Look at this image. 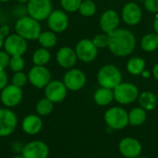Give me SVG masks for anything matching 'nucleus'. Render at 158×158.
I'll return each instance as SVG.
<instances>
[{
  "label": "nucleus",
  "mask_w": 158,
  "mask_h": 158,
  "mask_svg": "<svg viewBox=\"0 0 158 158\" xmlns=\"http://www.w3.org/2000/svg\"><path fill=\"white\" fill-rule=\"evenodd\" d=\"M136 158H149V157H147V156H139L138 157H136Z\"/></svg>",
  "instance_id": "a18cd8bd"
},
{
  "label": "nucleus",
  "mask_w": 158,
  "mask_h": 158,
  "mask_svg": "<svg viewBox=\"0 0 158 158\" xmlns=\"http://www.w3.org/2000/svg\"><path fill=\"white\" fill-rule=\"evenodd\" d=\"M0 33H2L5 37H6L7 35H9L8 34L9 33V28H8V26H6V25L2 26L1 29H0Z\"/></svg>",
  "instance_id": "e433bc0d"
},
{
  "label": "nucleus",
  "mask_w": 158,
  "mask_h": 158,
  "mask_svg": "<svg viewBox=\"0 0 158 158\" xmlns=\"http://www.w3.org/2000/svg\"><path fill=\"white\" fill-rule=\"evenodd\" d=\"M91 1H94V0H91Z\"/></svg>",
  "instance_id": "8fccbe9b"
},
{
  "label": "nucleus",
  "mask_w": 158,
  "mask_h": 158,
  "mask_svg": "<svg viewBox=\"0 0 158 158\" xmlns=\"http://www.w3.org/2000/svg\"><path fill=\"white\" fill-rule=\"evenodd\" d=\"M142 75H143V78H146V79H147V78H149V77H150V75H151V74H150V72H149L148 70L144 69V70L143 71Z\"/></svg>",
  "instance_id": "a19ab883"
},
{
  "label": "nucleus",
  "mask_w": 158,
  "mask_h": 158,
  "mask_svg": "<svg viewBox=\"0 0 158 158\" xmlns=\"http://www.w3.org/2000/svg\"><path fill=\"white\" fill-rule=\"evenodd\" d=\"M120 22V17L114 9H107L105 11L99 19L100 29L104 33L109 34L118 28Z\"/></svg>",
  "instance_id": "a211bd4d"
},
{
  "label": "nucleus",
  "mask_w": 158,
  "mask_h": 158,
  "mask_svg": "<svg viewBox=\"0 0 158 158\" xmlns=\"http://www.w3.org/2000/svg\"><path fill=\"white\" fill-rule=\"evenodd\" d=\"M0 108H1V107H0Z\"/></svg>",
  "instance_id": "3c124183"
},
{
  "label": "nucleus",
  "mask_w": 158,
  "mask_h": 158,
  "mask_svg": "<svg viewBox=\"0 0 158 158\" xmlns=\"http://www.w3.org/2000/svg\"><path fill=\"white\" fill-rule=\"evenodd\" d=\"M47 24L50 31L59 33L65 31L69 24V19L65 11L60 9H56L51 12L47 18Z\"/></svg>",
  "instance_id": "dca6fc26"
},
{
  "label": "nucleus",
  "mask_w": 158,
  "mask_h": 158,
  "mask_svg": "<svg viewBox=\"0 0 158 158\" xmlns=\"http://www.w3.org/2000/svg\"><path fill=\"white\" fill-rule=\"evenodd\" d=\"M143 18L142 8L135 2H129L124 5L121 10V19L129 26L137 25Z\"/></svg>",
  "instance_id": "f3484780"
},
{
  "label": "nucleus",
  "mask_w": 158,
  "mask_h": 158,
  "mask_svg": "<svg viewBox=\"0 0 158 158\" xmlns=\"http://www.w3.org/2000/svg\"><path fill=\"white\" fill-rule=\"evenodd\" d=\"M97 81L101 87L114 90L122 82V73L117 66L107 64L98 70Z\"/></svg>",
  "instance_id": "20e7f679"
},
{
  "label": "nucleus",
  "mask_w": 158,
  "mask_h": 158,
  "mask_svg": "<svg viewBox=\"0 0 158 158\" xmlns=\"http://www.w3.org/2000/svg\"><path fill=\"white\" fill-rule=\"evenodd\" d=\"M74 50L77 58L84 63L93 62L98 54V48L94 45L93 40L90 39H82L79 41Z\"/></svg>",
  "instance_id": "0eeeda50"
},
{
  "label": "nucleus",
  "mask_w": 158,
  "mask_h": 158,
  "mask_svg": "<svg viewBox=\"0 0 158 158\" xmlns=\"http://www.w3.org/2000/svg\"><path fill=\"white\" fill-rule=\"evenodd\" d=\"M152 73H153V76H154V78L156 80L158 81V63L157 64H156L155 65V67L153 68V71H152Z\"/></svg>",
  "instance_id": "4c0bfd02"
},
{
  "label": "nucleus",
  "mask_w": 158,
  "mask_h": 158,
  "mask_svg": "<svg viewBox=\"0 0 158 158\" xmlns=\"http://www.w3.org/2000/svg\"><path fill=\"white\" fill-rule=\"evenodd\" d=\"M19 3H22V4H24V3H28L30 0H17Z\"/></svg>",
  "instance_id": "79ce46f5"
},
{
  "label": "nucleus",
  "mask_w": 158,
  "mask_h": 158,
  "mask_svg": "<svg viewBox=\"0 0 158 158\" xmlns=\"http://www.w3.org/2000/svg\"><path fill=\"white\" fill-rule=\"evenodd\" d=\"M51 59V54L48 49L41 47L34 51L32 55V62L35 66H45Z\"/></svg>",
  "instance_id": "bb28decb"
},
{
  "label": "nucleus",
  "mask_w": 158,
  "mask_h": 158,
  "mask_svg": "<svg viewBox=\"0 0 158 158\" xmlns=\"http://www.w3.org/2000/svg\"><path fill=\"white\" fill-rule=\"evenodd\" d=\"M12 158H23V156L20 155V156H13Z\"/></svg>",
  "instance_id": "37998d69"
},
{
  "label": "nucleus",
  "mask_w": 158,
  "mask_h": 158,
  "mask_svg": "<svg viewBox=\"0 0 158 158\" xmlns=\"http://www.w3.org/2000/svg\"><path fill=\"white\" fill-rule=\"evenodd\" d=\"M10 0H0L1 3H6V2H9Z\"/></svg>",
  "instance_id": "c03bdc74"
},
{
  "label": "nucleus",
  "mask_w": 158,
  "mask_h": 158,
  "mask_svg": "<svg viewBox=\"0 0 158 158\" xmlns=\"http://www.w3.org/2000/svg\"><path fill=\"white\" fill-rule=\"evenodd\" d=\"M81 2L82 0H60V5L65 11L75 12L79 11Z\"/></svg>",
  "instance_id": "7c9ffc66"
},
{
  "label": "nucleus",
  "mask_w": 158,
  "mask_h": 158,
  "mask_svg": "<svg viewBox=\"0 0 158 158\" xmlns=\"http://www.w3.org/2000/svg\"><path fill=\"white\" fill-rule=\"evenodd\" d=\"M15 31L26 41H34L38 39L42 32V27L37 19L31 16H22L16 21Z\"/></svg>",
  "instance_id": "f03ea898"
},
{
  "label": "nucleus",
  "mask_w": 158,
  "mask_h": 158,
  "mask_svg": "<svg viewBox=\"0 0 158 158\" xmlns=\"http://www.w3.org/2000/svg\"><path fill=\"white\" fill-rule=\"evenodd\" d=\"M114 100L121 106H127L138 100L140 92L138 87L131 82H120L114 90Z\"/></svg>",
  "instance_id": "39448f33"
},
{
  "label": "nucleus",
  "mask_w": 158,
  "mask_h": 158,
  "mask_svg": "<svg viewBox=\"0 0 158 158\" xmlns=\"http://www.w3.org/2000/svg\"><path fill=\"white\" fill-rule=\"evenodd\" d=\"M104 121L109 130L121 131L129 126V113L121 106H112L105 112Z\"/></svg>",
  "instance_id": "7ed1b4c3"
},
{
  "label": "nucleus",
  "mask_w": 158,
  "mask_h": 158,
  "mask_svg": "<svg viewBox=\"0 0 158 158\" xmlns=\"http://www.w3.org/2000/svg\"><path fill=\"white\" fill-rule=\"evenodd\" d=\"M68 89L62 81L54 80L51 81L44 87V94L47 99L52 101L54 104L63 102L68 94Z\"/></svg>",
  "instance_id": "2eb2a0df"
},
{
  "label": "nucleus",
  "mask_w": 158,
  "mask_h": 158,
  "mask_svg": "<svg viewBox=\"0 0 158 158\" xmlns=\"http://www.w3.org/2000/svg\"><path fill=\"white\" fill-rule=\"evenodd\" d=\"M137 1H140V2H144L145 0H137Z\"/></svg>",
  "instance_id": "49530a36"
},
{
  "label": "nucleus",
  "mask_w": 158,
  "mask_h": 158,
  "mask_svg": "<svg viewBox=\"0 0 158 158\" xmlns=\"http://www.w3.org/2000/svg\"><path fill=\"white\" fill-rule=\"evenodd\" d=\"M8 67L13 72L22 71V69L25 67V61H24L22 56H12L10 57Z\"/></svg>",
  "instance_id": "c756f323"
},
{
  "label": "nucleus",
  "mask_w": 158,
  "mask_h": 158,
  "mask_svg": "<svg viewBox=\"0 0 158 158\" xmlns=\"http://www.w3.org/2000/svg\"><path fill=\"white\" fill-rule=\"evenodd\" d=\"M79 12L83 17H93L96 12V5L94 1L82 0L79 8Z\"/></svg>",
  "instance_id": "c85d7f7f"
},
{
  "label": "nucleus",
  "mask_w": 158,
  "mask_h": 158,
  "mask_svg": "<svg viewBox=\"0 0 158 158\" xmlns=\"http://www.w3.org/2000/svg\"><path fill=\"white\" fill-rule=\"evenodd\" d=\"M144 7L151 13H158V0H145Z\"/></svg>",
  "instance_id": "f704fd0d"
},
{
  "label": "nucleus",
  "mask_w": 158,
  "mask_h": 158,
  "mask_svg": "<svg viewBox=\"0 0 158 158\" xmlns=\"http://www.w3.org/2000/svg\"><path fill=\"white\" fill-rule=\"evenodd\" d=\"M62 81L64 82L68 90L77 92L81 90L85 86L87 78L82 70L72 68L65 73Z\"/></svg>",
  "instance_id": "9b49d317"
},
{
  "label": "nucleus",
  "mask_w": 158,
  "mask_h": 158,
  "mask_svg": "<svg viewBox=\"0 0 158 158\" xmlns=\"http://www.w3.org/2000/svg\"><path fill=\"white\" fill-rule=\"evenodd\" d=\"M38 42L44 48H52L57 43V37L56 32L52 31H42L38 37Z\"/></svg>",
  "instance_id": "a878e982"
},
{
  "label": "nucleus",
  "mask_w": 158,
  "mask_h": 158,
  "mask_svg": "<svg viewBox=\"0 0 158 158\" xmlns=\"http://www.w3.org/2000/svg\"><path fill=\"white\" fill-rule=\"evenodd\" d=\"M118 149L119 154L125 158H136L142 155L143 145L134 137H124L118 143Z\"/></svg>",
  "instance_id": "f8f14e48"
},
{
  "label": "nucleus",
  "mask_w": 158,
  "mask_h": 158,
  "mask_svg": "<svg viewBox=\"0 0 158 158\" xmlns=\"http://www.w3.org/2000/svg\"><path fill=\"white\" fill-rule=\"evenodd\" d=\"M28 80L30 83L38 88L44 89V87L52 81L51 72L44 66H33L28 73Z\"/></svg>",
  "instance_id": "1a4fd4ad"
},
{
  "label": "nucleus",
  "mask_w": 158,
  "mask_h": 158,
  "mask_svg": "<svg viewBox=\"0 0 158 158\" xmlns=\"http://www.w3.org/2000/svg\"><path fill=\"white\" fill-rule=\"evenodd\" d=\"M5 51L10 56H23L28 48L27 41L17 33L9 34L4 43Z\"/></svg>",
  "instance_id": "ddd939ff"
},
{
  "label": "nucleus",
  "mask_w": 158,
  "mask_h": 158,
  "mask_svg": "<svg viewBox=\"0 0 158 158\" xmlns=\"http://www.w3.org/2000/svg\"><path fill=\"white\" fill-rule=\"evenodd\" d=\"M138 102L141 107H143L146 111L154 110L158 104V98L156 94H154L150 91L143 92L139 94Z\"/></svg>",
  "instance_id": "4be33fe9"
},
{
  "label": "nucleus",
  "mask_w": 158,
  "mask_h": 158,
  "mask_svg": "<svg viewBox=\"0 0 158 158\" xmlns=\"http://www.w3.org/2000/svg\"><path fill=\"white\" fill-rule=\"evenodd\" d=\"M28 75L25 74L22 71H19V72H15L13 77H12V84H14L15 86H18L19 88H22L24 85H26L27 81H28Z\"/></svg>",
  "instance_id": "2f4dec72"
},
{
  "label": "nucleus",
  "mask_w": 158,
  "mask_h": 158,
  "mask_svg": "<svg viewBox=\"0 0 158 158\" xmlns=\"http://www.w3.org/2000/svg\"><path fill=\"white\" fill-rule=\"evenodd\" d=\"M35 110L37 115H39L40 117H46L53 112L54 103L46 97L42 98L37 102L35 106Z\"/></svg>",
  "instance_id": "cd10ccee"
},
{
  "label": "nucleus",
  "mask_w": 158,
  "mask_h": 158,
  "mask_svg": "<svg viewBox=\"0 0 158 158\" xmlns=\"http://www.w3.org/2000/svg\"><path fill=\"white\" fill-rule=\"evenodd\" d=\"M56 59L60 67H62L63 69H70L75 66L78 58L75 50L69 46H64L57 51Z\"/></svg>",
  "instance_id": "aec40b11"
},
{
  "label": "nucleus",
  "mask_w": 158,
  "mask_h": 158,
  "mask_svg": "<svg viewBox=\"0 0 158 158\" xmlns=\"http://www.w3.org/2000/svg\"><path fill=\"white\" fill-rule=\"evenodd\" d=\"M141 47L143 51L152 53L158 48L157 33H147L141 40Z\"/></svg>",
  "instance_id": "393cba45"
},
{
  "label": "nucleus",
  "mask_w": 158,
  "mask_h": 158,
  "mask_svg": "<svg viewBox=\"0 0 158 158\" xmlns=\"http://www.w3.org/2000/svg\"><path fill=\"white\" fill-rule=\"evenodd\" d=\"M23 98L22 89L14 84H7L0 92V101L6 108H12L19 106Z\"/></svg>",
  "instance_id": "6e6552de"
},
{
  "label": "nucleus",
  "mask_w": 158,
  "mask_h": 158,
  "mask_svg": "<svg viewBox=\"0 0 158 158\" xmlns=\"http://www.w3.org/2000/svg\"><path fill=\"white\" fill-rule=\"evenodd\" d=\"M93 42L94 45L99 49V48H106L108 45V35L106 33H100L96 34L93 38Z\"/></svg>",
  "instance_id": "473e14b6"
},
{
  "label": "nucleus",
  "mask_w": 158,
  "mask_h": 158,
  "mask_svg": "<svg viewBox=\"0 0 158 158\" xmlns=\"http://www.w3.org/2000/svg\"><path fill=\"white\" fill-rule=\"evenodd\" d=\"M127 71L133 76L142 75L143 71L145 69V61L140 56H134L129 59L127 62Z\"/></svg>",
  "instance_id": "b1692460"
},
{
  "label": "nucleus",
  "mask_w": 158,
  "mask_h": 158,
  "mask_svg": "<svg viewBox=\"0 0 158 158\" xmlns=\"http://www.w3.org/2000/svg\"><path fill=\"white\" fill-rule=\"evenodd\" d=\"M107 35V48L114 56L124 57L134 51L136 47V38L131 31L118 28Z\"/></svg>",
  "instance_id": "f257e3e1"
},
{
  "label": "nucleus",
  "mask_w": 158,
  "mask_h": 158,
  "mask_svg": "<svg viewBox=\"0 0 158 158\" xmlns=\"http://www.w3.org/2000/svg\"><path fill=\"white\" fill-rule=\"evenodd\" d=\"M5 39H6V37H5L2 33H0V49H1L2 47H4Z\"/></svg>",
  "instance_id": "ea45409f"
},
{
  "label": "nucleus",
  "mask_w": 158,
  "mask_h": 158,
  "mask_svg": "<svg viewBox=\"0 0 158 158\" xmlns=\"http://www.w3.org/2000/svg\"><path fill=\"white\" fill-rule=\"evenodd\" d=\"M129 113V125L132 127H140L143 125L147 119V111L141 106L133 107Z\"/></svg>",
  "instance_id": "5701e85b"
},
{
  "label": "nucleus",
  "mask_w": 158,
  "mask_h": 158,
  "mask_svg": "<svg viewBox=\"0 0 158 158\" xmlns=\"http://www.w3.org/2000/svg\"><path fill=\"white\" fill-rule=\"evenodd\" d=\"M156 96H157V98H158V92H157V94H156Z\"/></svg>",
  "instance_id": "de8ad7c7"
},
{
  "label": "nucleus",
  "mask_w": 158,
  "mask_h": 158,
  "mask_svg": "<svg viewBox=\"0 0 158 158\" xmlns=\"http://www.w3.org/2000/svg\"><path fill=\"white\" fill-rule=\"evenodd\" d=\"M154 29H155L156 33L158 34V15L156 16V18L155 19V22H154Z\"/></svg>",
  "instance_id": "58836bf2"
},
{
  "label": "nucleus",
  "mask_w": 158,
  "mask_h": 158,
  "mask_svg": "<svg viewBox=\"0 0 158 158\" xmlns=\"http://www.w3.org/2000/svg\"><path fill=\"white\" fill-rule=\"evenodd\" d=\"M50 150L48 145L39 140L31 141L26 143L21 150L23 158H48Z\"/></svg>",
  "instance_id": "4468645a"
},
{
  "label": "nucleus",
  "mask_w": 158,
  "mask_h": 158,
  "mask_svg": "<svg viewBox=\"0 0 158 158\" xmlns=\"http://www.w3.org/2000/svg\"><path fill=\"white\" fill-rule=\"evenodd\" d=\"M10 57L11 56L6 51L0 50V69H6L8 67Z\"/></svg>",
  "instance_id": "72a5a7b5"
},
{
  "label": "nucleus",
  "mask_w": 158,
  "mask_h": 158,
  "mask_svg": "<svg viewBox=\"0 0 158 158\" xmlns=\"http://www.w3.org/2000/svg\"><path fill=\"white\" fill-rule=\"evenodd\" d=\"M94 101L97 106H106L114 101L113 90L100 87L94 94Z\"/></svg>",
  "instance_id": "412c9836"
},
{
  "label": "nucleus",
  "mask_w": 158,
  "mask_h": 158,
  "mask_svg": "<svg viewBox=\"0 0 158 158\" xmlns=\"http://www.w3.org/2000/svg\"><path fill=\"white\" fill-rule=\"evenodd\" d=\"M18 126V117L10 108H0V137L11 135Z\"/></svg>",
  "instance_id": "9d476101"
},
{
  "label": "nucleus",
  "mask_w": 158,
  "mask_h": 158,
  "mask_svg": "<svg viewBox=\"0 0 158 158\" xmlns=\"http://www.w3.org/2000/svg\"><path fill=\"white\" fill-rule=\"evenodd\" d=\"M8 84V78L5 69H0V92Z\"/></svg>",
  "instance_id": "c9c22d12"
},
{
  "label": "nucleus",
  "mask_w": 158,
  "mask_h": 158,
  "mask_svg": "<svg viewBox=\"0 0 158 158\" xmlns=\"http://www.w3.org/2000/svg\"><path fill=\"white\" fill-rule=\"evenodd\" d=\"M52 11L53 6L51 0H30L27 3V12L29 16L38 21L47 19Z\"/></svg>",
  "instance_id": "423d86ee"
},
{
  "label": "nucleus",
  "mask_w": 158,
  "mask_h": 158,
  "mask_svg": "<svg viewBox=\"0 0 158 158\" xmlns=\"http://www.w3.org/2000/svg\"><path fill=\"white\" fill-rule=\"evenodd\" d=\"M110 1H116V0H110Z\"/></svg>",
  "instance_id": "09e8293b"
},
{
  "label": "nucleus",
  "mask_w": 158,
  "mask_h": 158,
  "mask_svg": "<svg viewBox=\"0 0 158 158\" xmlns=\"http://www.w3.org/2000/svg\"><path fill=\"white\" fill-rule=\"evenodd\" d=\"M44 127V122L42 118L36 114L27 115L21 122V129L24 133L28 135L38 134Z\"/></svg>",
  "instance_id": "6ab92c4d"
}]
</instances>
